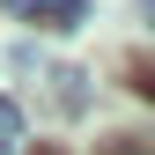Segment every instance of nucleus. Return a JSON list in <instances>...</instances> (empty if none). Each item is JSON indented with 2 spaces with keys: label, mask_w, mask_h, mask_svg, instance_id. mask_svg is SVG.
Listing matches in <instances>:
<instances>
[{
  "label": "nucleus",
  "mask_w": 155,
  "mask_h": 155,
  "mask_svg": "<svg viewBox=\"0 0 155 155\" xmlns=\"http://www.w3.org/2000/svg\"><path fill=\"white\" fill-rule=\"evenodd\" d=\"M0 8H15L30 30H81L89 22V0H0Z\"/></svg>",
  "instance_id": "f257e3e1"
},
{
  "label": "nucleus",
  "mask_w": 155,
  "mask_h": 155,
  "mask_svg": "<svg viewBox=\"0 0 155 155\" xmlns=\"http://www.w3.org/2000/svg\"><path fill=\"white\" fill-rule=\"evenodd\" d=\"M52 104H59L67 118L89 111V74H81V67H52Z\"/></svg>",
  "instance_id": "f03ea898"
},
{
  "label": "nucleus",
  "mask_w": 155,
  "mask_h": 155,
  "mask_svg": "<svg viewBox=\"0 0 155 155\" xmlns=\"http://www.w3.org/2000/svg\"><path fill=\"white\" fill-rule=\"evenodd\" d=\"M0 155H22V111L0 96Z\"/></svg>",
  "instance_id": "7ed1b4c3"
},
{
  "label": "nucleus",
  "mask_w": 155,
  "mask_h": 155,
  "mask_svg": "<svg viewBox=\"0 0 155 155\" xmlns=\"http://www.w3.org/2000/svg\"><path fill=\"white\" fill-rule=\"evenodd\" d=\"M140 22H148V30H155V0H140Z\"/></svg>",
  "instance_id": "20e7f679"
},
{
  "label": "nucleus",
  "mask_w": 155,
  "mask_h": 155,
  "mask_svg": "<svg viewBox=\"0 0 155 155\" xmlns=\"http://www.w3.org/2000/svg\"><path fill=\"white\" fill-rule=\"evenodd\" d=\"M37 155H59V148H37Z\"/></svg>",
  "instance_id": "39448f33"
},
{
  "label": "nucleus",
  "mask_w": 155,
  "mask_h": 155,
  "mask_svg": "<svg viewBox=\"0 0 155 155\" xmlns=\"http://www.w3.org/2000/svg\"><path fill=\"white\" fill-rule=\"evenodd\" d=\"M148 96H155V89H148Z\"/></svg>",
  "instance_id": "423d86ee"
}]
</instances>
